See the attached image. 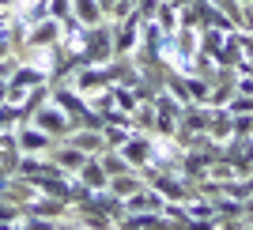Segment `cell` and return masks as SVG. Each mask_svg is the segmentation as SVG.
Segmentation results:
<instances>
[{
  "label": "cell",
  "mask_w": 253,
  "mask_h": 230,
  "mask_svg": "<svg viewBox=\"0 0 253 230\" xmlns=\"http://www.w3.org/2000/svg\"><path fill=\"white\" fill-rule=\"evenodd\" d=\"M38 83H49V68H38V64H15L8 76V102H23V94Z\"/></svg>",
  "instance_id": "1"
},
{
  "label": "cell",
  "mask_w": 253,
  "mask_h": 230,
  "mask_svg": "<svg viewBox=\"0 0 253 230\" xmlns=\"http://www.w3.org/2000/svg\"><path fill=\"white\" fill-rule=\"evenodd\" d=\"M31 125H38L42 132H49V136H57V140H64V136H68V132L76 128V125H72V117L64 114V110H61L57 102H49V98H45V102L38 106V110H34Z\"/></svg>",
  "instance_id": "2"
},
{
  "label": "cell",
  "mask_w": 253,
  "mask_h": 230,
  "mask_svg": "<svg viewBox=\"0 0 253 230\" xmlns=\"http://www.w3.org/2000/svg\"><path fill=\"white\" fill-rule=\"evenodd\" d=\"M15 140H19V151L23 155H49L53 147H57V136H49V132H42L38 125H15Z\"/></svg>",
  "instance_id": "3"
},
{
  "label": "cell",
  "mask_w": 253,
  "mask_h": 230,
  "mask_svg": "<svg viewBox=\"0 0 253 230\" xmlns=\"http://www.w3.org/2000/svg\"><path fill=\"white\" fill-rule=\"evenodd\" d=\"M151 147H155L151 132H140V128H132V136H128L121 147H117V151H121V155L128 158V166H132V170H140V166H148V158H151Z\"/></svg>",
  "instance_id": "4"
},
{
  "label": "cell",
  "mask_w": 253,
  "mask_h": 230,
  "mask_svg": "<svg viewBox=\"0 0 253 230\" xmlns=\"http://www.w3.org/2000/svg\"><path fill=\"white\" fill-rule=\"evenodd\" d=\"M61 42V23L53 19V15H45V19H38L31 27V34H23V45L27 49H49V45Z\"/></svg>",
  "instance_id": "5"
},
{
  "label": "cell",
  "mask_w": 253,
  "mask_h": 230,
  "mask_svg": "<svg viewBox=\"0 0 253 230\" xmlns=\"http://www.w3.org/2000/svg\"><path fill=\"white\" fill-rule=\"evenodd\" d=\"M110 83H114V79H110V68H106V64H84V68H76V91L80 94L106 91Z\"/></svg>",
  "instance_id": "6"
},
{
  "label": "cell",
  "mask_w": 253,
  "mask_h": 230,
  "mask_svg": "<svg viewBox=\"0 0 253 230\" xmlns=\"http://www.w3.org/2000/svg\"><path fill=\"white\" fill-rule=\"evenodd\" d=\"M163 208H167V196L155 185H140L136 192L125 196V215L128 211H163Z\"/></svg>",
  "instance_id": "7"
},
{
  "label": "cell",
  "mask_w": 253,
  "mask_h": 230,
  "mask_svg": "<svg viewBox=\"0 0 253 230\" xmlns=\"http://www.w3.org/2000/svg\"><path fill=\"white\" fill-rule=\"evenodd\" d=\"M208 136L215 140V144H227V140L234 136V117L227 106H211V125H208Z\"/></svg>",
  "instance_id": "8"
},
{
  "label": "cell",
  "mask_w": 253,
  "mask_h": 230,
  "mask_svg": "<svg viewBox=\"0 0 253 230\" xmlns=\"http://www.w3.org/2000/svg\"><path fill=\"white\" fill-rule=\"evenodd\" d=\"M76 181H84L87 189H106V185H110V174L102 170L98 155H87V162L76 170Z\"/></svg>",
  "instance_id": "9"
},
{
  "label": "cell",
  "mask_w": 253,
  "mask_h": 230,
  "mask_svg": "<svg viewBox=\"0 0 253 230\" xmlns=\"http://www.w3.org/2000/svg\"><path fill=\"white\" fill-rule=\"evenodd\" d=\"M64 144L80 147V151H87V155H98V151L106 147V140H102V132H95V128H72V132L64 136Z\"/></svg>",
  "instance_id": "10"
},
{
  "label": "cell",
  "mask_w": 253,
  "mask_h": 230,
  "mask_svg": "<svg viewBox=\"0 0 253 230\" xmlns=\"http://www.w3.org/2000/svg\"><path fill=\"white\" fill-rule=\"evenodd\" d=\"M49 158L64 170V174H76V170L87 162V151H80V147H72V144H64L61 151H49Z\"/></svg>",
  "instance_id": "11"
},
{
  "label": "cell",
  "mask_w": 253,
  "mask_h": 230,
  "mask_svg": "<svg viewBox=\"0 0 253 230\" xmlns=\"http://www.w3.org/2000/svg\"><path fill=\"white\" fill-rule=\"evenodd\" d=\"M72 15L84 23V27H95V23L106 19V11H102L98 0H72Z\"/></svg>",
  "instance_id": "12"
},
{
  "label": "cell",
  "mask_w": 253,
  "mask_h": 230,
  "mask_svg": "<svg viewBox=\"0 0 253 230\" xmlns=\"http://www.w3.org/2000/svg\"><path fill=\"white\" fill-rule=\"evenodd\" d=\"M197 34H201V49L208 53L211 61H215V53L223 49V38H227V31H219V27H201Z\"/></svg>",
  "instance_id": "13"
},
{
  "label": "cell",
  "mask_w": 253,
  "mask_h": 230,
  "mask_svg": "<svg viewBox=\"0 0 253 230\" xmlns=\"http://www.w3.org/2000/svg\"><path fill=\"white\" fill-rule=\"evenodd\" d=\"M140 185H144V181H140V178H136V170H132V174H117V178H110V185H106V189H110L114 196L125 200L128 192H136Z\"/></svg>",
  "instance_id": "14"
},
{
  "label": "cell",
  "mask_w": 253,
  "mask_h": 230,
  "mask_svg": "<svg viewBox=\"0 0 253 230\" xmlns=\"http://www.w3.org/2000/svg\"><path fill=\"white\" fill-rule=\"evenodd\" d=\"M155 23L163 27L167 34H174L178 31V8L174 4H167V0H159V8H155Z\"/></svg>",
  "instance_id": "15"
},
{
  "label": "cell",
  "mask_w": 253,
  "mask_h": 230,
  "mask_svg": "<svg viewBox=\"0 0 253 230\" xmlns=\"http://www.w3.org/2000/svg\"><path fill=\"white\" fill-rule=\"evenodd\" d=\"M114 106L121 110V114H132L140 106V98H136V91L132 87H121V83H114Z\"/></svg>",
  "instance_id": "16"
},
{
  "label": "cell",
  "mask_w": 253,
  "mask_h": 230,
  "mask_svg": "<svg viewBox=\"0 0 253 230\" xmlns=\"http://www.w3.org/2000/svg\"><path fill=\"white\" fill-rule=\"evenodd\" d=\"M128 136H132V125H106V128H102L106 147H121Z\"/></svg>",
  "instance_id": "17"
},
{
  "label": "cell",
  "mask_w": 253,
  "mask_h": 230,
  "mask_svg": "<svg viewBox=\"0 0 253 230\" xmlns=\"http://www.w3.org/2000/svg\"><path fill=\"white\" fill-rule=\"evenodd\" d=\"M19 219H23V208L11 204L8 196H0V227H19Z\"/></svg>",
  "instance_id": "18"
},
{
  "label": "cell",
  "mask_w": 253,
  "mask_h": 230,
  "mask_svg": "<svg viewBox=\"0 0 253 230\" xmlns=\"http://www.w3.org/2000/svg\"><path fill=\"white\" fill-rule=\"evenodd\" d=\"M211 4H215V8H219L223 15L234 23V27H238V23H246V4H238V0H211Z\"/></svg>",
  "instance_id": "19"
},
{
  "label": "cell",
  "mask_w": 253,
  "mask_h": 230,
  "mask_svg": "<svg viewBox=\"0 0 253 230\" xmlns=\"http://www.w3.org/2000/svg\"><path fill=\"white\" fill-rule=\"evenodd\" d=\"M8 189H11V174H8V170H4V166H0V196H4Z\"/></svg>",
  "instance_id": "20"
},
{
  "label": "cell",
  "mask_w": 253,
  "mask_h": 230,
  "mask_svg": "<svg viewBox=\"0 0 253 230\" xmlns=\"http://www.w3.org/2000/svg\"><path fill=\"white\" fill-rule=\"evenodd\" d=\"M0 57H11V42L8 38H0Z\"/></svg>",
  "instance_id": "21"
},
{
  "label": "cell",
  "mask_w": 253,
  "mask_h": 230,
  "mask_svg": "<svg viewBox=\"0 0 253 230\" xmlns=\"http://www.w3.org/2000/svg\"><path fill=\"white\" fill-rule=\"evenodd\" d=\"M0 102H8V79H0Z\"/></svg>",
  "instance_id": "22"
},
{
  "label": "cell",
  "mask_w": 253,
  "mask_h": 230,
  "mask_svg": "<svg viewBox=\"0 0 253 230\" xmlns=\"http://www.w3.org/2000/svg\"><path fill=\"white\" fill-rule=\"evenodd\" d=\"M167 4H174V8H185V4H193V0H167Z\"/></svg>",
  "instance_id": "23"
},
{
  "label": "cell",
  "mask_w": 253,
  "mask_h": 230,
  "mask_svg": "<svg viewBox=\"0 0 253 230\" xmlns=\"http://www.w3.org/2000/svg\"><path fill=\"white\" fill-rule=\"evenodd\" d=\"M238 4H253V0H238Z\"/></svg>",
  "instance_id": "24"
}]
</instances>
